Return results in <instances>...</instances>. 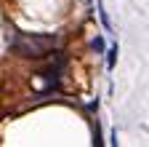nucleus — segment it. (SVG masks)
I'll use <instances>...</instances> for the list:
<instances>
[{
  "mask_svg": "<svg viewBox=\"0 0 149 147\" xmlns=\"http://www.w3.org/2000/svg\"><path fill=\"white\" fill-rule=\"evenodd\" d=\"M93 48H96V51H101V48H104V43H101V38H96V40H93Z\"/></svg>",
  "mask_w": 149,
  "mask_h": 147,
  "instance_id": "f03ea898",
  "label": "nucleus"
},
{
  "mask_svg": "<svg viewBox=\"0 0 149 147\" xmlns=\"http://www.w3.org/2000/svg\"><path fill=\"white\" fill-rule=\"evenodd\" d=\"M59 46L56 35H29V32H16L11 38V48L19 56H48Z\"/></svg>",
  "mask_w": 149,
  "mask_h": 147,
  "instance_id": "f257e3e1",
  "label": "nucleus"
}]
</instances>
